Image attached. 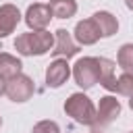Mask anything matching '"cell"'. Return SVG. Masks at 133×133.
Wrapping results in <instances>:
<instances>
[{
	"instance_id": "30bf717a",
	"label": "cell",
	"mask_w": 133,
	"mask_h": 133,
	"mask_svg": "<svg viewBox=\"0 0 133 133\" xmlns=\"http://www.w3.org/2000/svg\"><path fill=\"white\" fill-rule=\"evenodd\" d=\"M100 37H102V35H100V31H98V27H96V23H94L91 19H83V21H79V23L75 25V39H77V44H81V46H91V44H96Z\"/></svg>"
},
{
	"instance_id": "277c9868",
	"label": "cell",
	"mask_w": 133,
	"mask_h": 133,
	"mask_svg": "<svg viewBox=\"0 0 133 133\" xmlns=\"http://www.w3.org/2000/svg\"><path fill=\"white\" fill-rule=\"evenodd\" d=\"M33 91H35V85H33L31 77H27V75H23V73H19L17 77L8 79L6 85H4V94L8 96V100L19 102V104H21V102H27V100L33 96Z\"/></svg>"
},
{
	"instance_id": "44dd1931",
	"label": "cell",
	"mask_w": 133,
	"mask_h": 133,
	"mask_svg": "<svg viewBox=\"0 0 133 133\" xmlns=\"http://www.w3.org/2000/svg\"><path fill=\"white\" fill-rule=\"evenodd\" d=\"M0 127H2V116H0Z\"/></svg>"
},
{
	"instance_id": "5b68a950",
	"label": "cell",
	"mask_w": 133,
	"mask_h": 133,
	"mask_svg": "<svg viewBox=\"0 0 133 133\" xmlns=\"http://www.w3.org/2000/svg\"><path fill=\"white\" fill-rule=\"evenodd\" d=\"M118 114H121V102H118L114 96H104V98H100L94 127H106V125H110L112 121H116Z\"/></svg>"
},
{
	"instance_id": "ffe728a7",
	"label": "cell",
	"mask_w": 133,
	"mask_h": 133,
	"mask_svg": "<svg viewBox=\"0 0 133 133\" xmlns=\"http://www.w3.org/2000/svg\"><path fill=\"white\" fill-rule=\"evenodd\" d=\"M129 106H131V110H133V94L129 96Z\"/></svg>"
},
{
	"instance_id": "8fae6325",
	"label": "cell",
	"mask_w": 133,
	"mask_h": 133,
	"mask_svg": "<svg viewBox=\"0 0 133 133\" xmlns=\"http://www.w3.org/2000/svg\"><path fill=\"white\" fill-rule=\"evenodd\" d=\"M91 21L96 23V27H98V31H100L102 37H110V35H114V33L118 31V21H116V17H114L112 12H108V10H98V12H94Z\"/></svg>"
},
{
	"instance_id": "6da1fadb",
	"label": "cell",
	"mask_w": 133,
	"mask_h": 133,
	"mask_svg": "<svg viewBox=\"0 0 133 133\" xmlns=\"http://www.w3.org/2000/svg\"><path fill=\"white\" fill-rule=\"evenodd\" d=\"M52 46H54V35L46 29L27 31V33H21L15 39V48L23 56H42V54L50 52Z\"/></svg>"
},
{
	"instance_id": "d6986e66",
	"label": "cell",
	"mask_w": 133,
	"mask_h": 133,
	"mask_svg": "<svg viewBox=\"0 0 133 133\" xmlns=\"http://www.w3.org/2000/svg\"><path fill=\"white\" fill-rule=\"evenodd\" d=\"M125 4H127V8H129V10H133V0H125Z\"/></svg>"
},
{
	"instance_id": "7402d4cb",
	"label": "cell",
	"mask_w": 133,
	"mask_h": 133,
	"mask_svg": "<svg viewBox=\"0 0 133 133\" xmlns=\"http://www.w3.org/2000/svg\"><path fill=\"white\" fill-rule=\"evenodd\" d=\"M131 133H133V131H131Z\"/></svg>"
},
{
	"instance_id": "52a82bcc",
	"label": "cell",
	"mask_w": 133,
	"mask_h": 133,
	"mask_svg": "<svg viewBox=\"0 0 133 133\" xmlns=\"http://www.w3.org/2000/svg\"><path fill=\"white\" fill-rule=\"evenodd\" d=\"M69 77H71V66H69L66 58H56L46 69V83H48V87H54L56 89L62 83H66Z\"/></svg>"
},
{
	"instance_id": "4fadbf2b",
	"label": "cell",
	"mask_w": 133,
	"mask_h": 133,
	"mask_svg": "<svg viewBox=\"0 0 133 133\" xmlns=\"http://www.w3.org/2000/svg\"><path fill=\"white\" fill-rule=\"evenodd\" d=\"M21 69H23V64H21V60L17 56H12L8 52H0V77L4 81L17 77L21 73Z\"/></svg>"
},
{
	"instance_id": "ba28073f",
	"label": "cell",
	"mask_w": 133,
	"mask_h": 133,
	"mask_svg": "<svg viewBox=\"0 0 133 133\" xmlns=\"http://www.w3.org/2000/svg\"><path fill=\"white\" fill-rule=\"evenodd\" d=\"M50 19H52V12H50L48 4H31L27 8V12H25V23L33 31L46 29L50 25Z\"/></svg>"
},
{
	"instance_id": "9c48e42d",
	"label": "cell",
	"mask_w": 133,
	"mask_h": 133,
	"mask_svg": "<svg viewBox=\"0 0 133 133\" xmlns=\"http://www.w3.org/2000/svg\"><path fill=\"white\" fill-rule=\"evenodd\" d=\"M21 21V12L15 4H2L0 6V37L10 35Z\"/></svg>"
},
{
	"instance_id": "7a4b0ae2",
	"label": "cell",
	"mask_w": 133,
	"mask_h": 133,
	"mask_svg": "<svg viewBox=\"0 0 133 133\" xmlns=\"http://www.w3.org/2000/svg\"><path fill=\"white\" fill-rule=\"evenodd\" d=\"M64 112L79 125H91L96 123V106L85 94H71L64 102Z\"/></svg>"
},
{
	"instance_id": "e0dca14e",
	"label": "cell",
	"mask_w": 133,
	"mask_h": 133,
	"mask_svg": "<svg viewBox=\"0 0 133 133\" xmlns=\"http://www.w3.org/2000/svg\"><path fill=\"white\" fill-rule=\"evenodd\" d=\"M31 133H60V127L54 121H39Z\"/></svg>"
},
{
	"instance_id": "8992f818",
	"label": "cell",
	"mask_w": 133,
	"mask_h": 133,
	"mask_svg": "<svg viewBox=\"0 0 133 133\" xmlns=\"http://www.w3.org/2000/svg\"><path fill=\"white\" fill-rule=\"evenodd\" d=\"M50 52L54 56H58V58H71V56H75L79 52V46L75 44V39L71 37V33L66 29H56V33H54V46H52Z\"/></svg>"
},
{
	"instance_id": "3957f363",
	"label": "cell",
	"mask_w": 133,
	"mask_h": 133,
	"mask_svg": "<svg viewBox=\"0 0 133 133\" xmlns=\"http://www.w3.org/2000/svg\"><path fill=\"white\" fill-rule=\"evenodd\" d=\"M73 77L75 83L81 89H89L98 83L100 79V66H98V58L96 56H83L75 62L73 66Z\"/></svg>"
},
{
	"instance_id": "7c38bea8",
	"label": "cell",
	"mask_w": 133,
	"mask_h": 133,
	"mask_svg": "<svg viewBox=\"0 0 133 133\" xmlns=\"http://www.w3.org/2000/svg\"><path fill=\"white\" fill-rule=\"evenodd\" d=\"M98 66H100V79H98V83H100L104 89L114 91V89H116L114 62H112V60H108V58H104V56H100V58H98Z\"/></svg>"
},
{
	"instance_id": "5bb4252c",
	"label": "cell",
	"mask_w": 133,
	"mask_h": 133,
	"mask_svg": "<svg viewBox=\"0 0 133 133\" xmlns=\"http://www.w3.org/2000/svg\"><path fill=\"white\" fill-rule=\"evenodd\" d=\"M52 17L56 19H71L77 12V2L75 0H50L48 4Z\"/></svg>"
},
{
	"instance_id": "ac0fdd59",
	"label": "cell",
	"mask_w": 133,
	"mask_h": 133,
	"mask_svg": "<svg viewBox=\"0 0 133 133\" xmlns=\"http://www.w3.org/2000/svg\"><path fill=\"white\" fill-rule=\"evenodd\" d=\"M4 85H6V81H4V79H2V77H0V96H2V94H4Z\"/></svg>"
},
{
	"instance_id": "2e32d148",
	"label": "cell",
	"mask_w": 133,
	"mask_h": 133,
	"mask_svg": "<svg viewBox=\"0 0 133 133\" xmlns=\"http://www.w3.org/2000/svg\"><path fill=\"white\" fill-rule=\"evenodd\" d=\"M121 96H131L133 94V73H123L116 79V89Z\"/></svg>"
},
{
	"instance_id": "9a60e30c",
	"label": "cell",
	"mask_w": 133,
	"mask_h": 133,
	"mask_svg": "<svg viewBox=\"0 0 133 133\" xmlns=\"http://www.w3.org/2000/svg\"><path fill=\"white\" fill-rule=\"evenodd\" d=\"M116 62L125 73H133V44H123L118 48Z\"/></svg>"
}]
</instances>
